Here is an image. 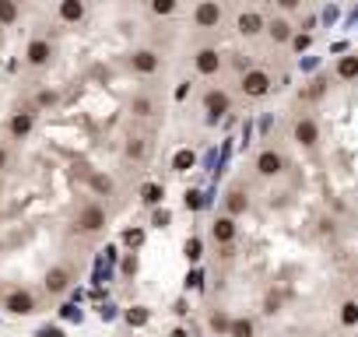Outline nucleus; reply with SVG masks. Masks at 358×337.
Instances as JSON below:
<instances>
[{"instance_id":"obj_1","label":"nucleus","mask_w":358,"mask_h":337,"mask_svg":"<svg viewBox=\"0 0 358 337\" xmlns=\"http://www.w3.org/2000/svg\"><path fill=\"white\" fill-rule=\"evenodd\" d=\"M106 222H109L106 204L88 201V204H81L78 215H74V232H81V236H99V232L106 229Z\"/></svg>"},{"instance_id":"obj_2","label":"nucleus","mask_w":358,"mask_h":337,"mask_svg":"<svg viewBox=\"0 0 358 337\" xmlns=\"http://www.w3.org/2000/svg\"><path fill=\"white\" fill-rule=\"evenodd\" d=\"M271 88H274V78H271L264 67H250V71H243V78H239V92H243L246 99H264V95H271Z\"/></svg>"},{"instance_id":"obj_3","label":"nucleus","mask_w":358,"mask_h":337,"mask_svg":"<svg viewBox=\"0 0 358 337\" xmlns=\"http://www.w3.org/2000/svg\"><path fill=\"white\" fill-rule=\"evenodd\" d=\"M253 168H257L260 180H278L285 168H288V162H285V155L278 148H260L257 158H253Z\"/></svg>"},{"instance_id":"obj_4","label":"nucleus","mask_w":358,"mask_h":337,"mask_svg":"<svg viewBox=\"0 0 358 337\" xmlns=\"http://www.w3.org/2000/svg\"><path fill=\"white\" fill-rule=\"evenodd\" d=\"M0 306H4V313H11V316H32V313L39 309V299H36V292H29V288H11Z\"/></svg>"},{"instance_id":"obj_5","label":"nucleus","mask_w":358,"mask_h":337,"mask_svg":"<svg viewBox=\"0 0 358 337\" xmlns=\"http://www.w3.org/2000/svg\"><path fill=\"white\" fill-rule=\"evenodd\" d=\"M201 106H204L208 120H211V123H218V120H225V116L232 113V95H229L225 88H208Z\"/></svg>"},{"instance_id":"obj_6","label":"nucleus","mask_w":358,"mask_h":337,"mask_svg":"<svg viewBox=\"0 0 358 337\" xmlns=\"http://www.w3.org/2000/svg\"><path fill=\"white\" fill-rule=\"evenodd\" d=\"M292 141L299 148H316L320 144V123H316V116H299L295 127H292Z\"/></svg>"},{"instance_id":"obj_7","label":"nucleus","mask_w":358,"mask_h":337,"mask_svg":"<svg viewBox=\"0 0 358 337\" xmlns=\"http://www.w3.org/2000/svg\"><path fill=\"white\" fill-rule=\"evenodd\" d=\"M71 285H74V271H71L67 264H57V267H50V271H46V278H43V288H46V295H64Z\"/></svg>"},{"instance_id":"obj_8","label":"nucleus","mask_w":358,"mask_h":337,"mask_svg":"<svg viewBox=\"0 0 358 337\" xmlns=\"http://www.w3.org/2000/svg\"><path fill=\"white\" fill-rule=\"evenodd\" d=\"M222 18H225V11H222L218 0H201V4L194 8V25L197 29H218Z\"/></svg>"},{"instance_id":"obj_9","label":"nucleus","mask_w":358,"mask_h":337,"mask_svg":"<svg viewBox=\"0 0 358 337\" xmlns=\"http://www.w3.org/2000/svg\"><path fill=\"white\" fill-rule=\"evenodd\" d=\"M158 67H162V57L155 53V50H134L130 53V71L134 74H141V78H151V74H158Z\"/></svg>"},{"instance_id":"obj_10","label":"nucleus","mask_w":358,"mask_h":337,"mask_svg":"<svg viewBox=\"0 0 358 337\" xmlns=\"http://www.w3.org/2000/svg\"><path fill=\"white\" fill-rule=\"evenodd\" d=\"M211 239H215L218 246H232V243L239 239V218L218 215V218L211 222Z\"/></svg>"},{"instance_id":"obj_11","label":"nucleus","mask_w":358,"mask_h":337,"mask_svg":"<svg viewBox=\"0 0 358 337\" xmlns=\"http://www.w3.org/2000/svg\"><path fill=\"white\" fill-rule=\"evenodd\" d=\"M236 32H239L243 39H257V36L267 32V18H264L260 11H243V15L236 18Z\"/></svg>"},{"instance_id":"obj_12","label":"nucleus","mask_w":358,"mask_h":337,"mask_svg":"<svg viewBox=\"0 0 358 337\" xmlns=\"http://www.w3.org/2000/svg\"><path fill=\"white\" fill-rule=\"evenodd\" d=\"M50 60H53V43L50 39H32L29 46H25V64L29 67H50Z\"/></svg>"},{"instance_id":"obj_13","label":"nucleus","mask_w":358,"mask_h":337,"mask_svg":"<svg viewBox=\"0 0 358 337\" xmlns=\"http://www.w3.org/2000/svg\"><path fill=\"white\" fill-rule=\"evenodd\" d=\"M222 215H229V218H243L246 211H250V194L243 190V187H229L225 190V201H222Z\"/></svg>"},{"instance_id":"obj_14","label":"nucleus","mask_w":358,"mask_h":337,"mask_svg":"<svg viewBox=\"0 0 358 337\" xmlns=\"http://www.w3.org/2000/svg\"><path fill=\"white\" fill-rule=\"evenodd\" d=\"M194 71H197V74H204V78H215V74L222 71V53H218V50H211V46L197 50V53H194Z\"/></svg>"},{"instance_id":"obj_15","label":"nucleus","mask_w":358,"mask_h":337,"mask_svg":"<svg viewBox=\"0 0 358 337\" xmlns=\"http://www.w3.org/2000/svg\"><path fill=\"white\" fill-rule=\"evenodd\" d=\"M32 130H36V109H22V113H15V116L8 120V134L18 137V141L29 137Z\"/></svg>"},{"instance_id":"obj_16","label":"nucleus","mask_w":358,"mask_h":337,"mask_svg":"<svg viewBox=\"0 0 358 337\" xmlns=\"http://www.w3.org/2000/svg\"><path fill=\"white\" fill-rule=\"evenodd\" d=\"M57 18L64 25H81L85 22V0H60V4H57Z\"/></svg>"},{"instance_id":"obj_17","label":"nucleus","mask_w":358,"mask_h":337,"mask_svg":"<svg viewBox=\"0 0 358 337\" xmlns=\"http://www.w3.org/2000/svg\"><path fill=\"white\" fill-rule=\"evenodd\" d=\"M123 155H127L130 162H148V155H151V141H148L144 134H130L127 144H123Z\"/></svg>"},{"instance_id":"obj_18","label":"nucleus","mask_w":358,"mask_h":337,"mask_svg":"<svg viewBox=\"0 0 358 337\" xmlns=\"http://www.w3.org/2000/svg\"><path fill=\"white\" fill-rule=\"evenodd\" d=\"M267 36H271V43L285 46V43H292L295 29H292V22H288V18H274V22H267Z\"/></svg>"},{"instance_id":"obj_19","label":"nucleus","mask_w":358,"mask_h":337,"mask_svg":"<svg viewBox=\"0 0 358 337\" xmlns=\"http://www.w3.org/2000/svg\"><path fill=\"white\" fill-rule=\"evenodd\" d=\"M225 337H257V320L253 316H232Z\"/></svg>"},{"instance_id":"obj_20","label":"nucleus","mask_w":358,"mask_h":337,"mask_svg":"<svg viewBox=\"0 0 358 337\" xmlns=\"http://www.w3.org/2000/svg\"><path fill=\"white\" fill-rule=\"evenodd\" d=\"M130 113H134L137 120L155 116V99H151V95H134V99H130Z\"/></svg>"},{"instance_id":"obj_21","label":"nucleus","mask_w":358,"mask_h":337,"mask_svg":"<svg viewBox=\"0 0 358 337\" xmlns=\"http://www.w3.org/2000/svg\"><path fill=\"white\" fill-rule=\"evenodd\" d=\"M334 74L341 81H358V57H341L337 67H334Z\"/></svg>"},{"instance_id":"obj_22","label":"nucleus","mask_w":358,"mask_h":337,"mask_svg":"<svg viewBox=\"0 0 358 337\" xmlns=\"http://www.w3.org/2000/svg\"><path fill=\"white\" fill-rule=\"evenodd\" d=\"M148 11L155 18H172L179 11V0H148Z\"/></svg>"},{"instance_id":"obj_23","label":"nucleus","mask_w":358,"mask_h":337,"mask_svg":"<svg viewBox=\"0 0 358 337\" xmlns=\"http://www.w3.org/2000/svg\"><path fill=\"white\" fill-rule=\"evenodd\" d=\"M88 187H92L95 197H109V194H113V180H109L106 173H92V176H88Z\"/></svg>"},{"instance_id":"obj_24","label":"nucleus","mask_w":358,"mask_h":337,"mask_svg":"<svg viewBox=\"0 0 358 337\" xmlns=\"http://www.w3.org/2000/svg\"><path fill=\"white\" fill-rule=\"evenodd\" d=\"M18 15H22L18 0H0V25H15Z\"/></svg>"},{"instance_id":"obj_25","label":"nucleus","mask_w":358,"mask_h":337,"mask_svg":"<svg viewBox=\"0 0 358 337\" xmlns=\"http://www.w3.org/2000/svg\"><path fill=\"white\" fill-rule=\"evenodd\" d=\"M162 197H165V190H162V183H144V187H141V201H144L148 208H155V204H162Z\"/></svg>"},{"instance_id":"obj_26","label":"nucleus","mask_w":358,"mask_h":337,"mask_svg":"<svg viewBox=\"0 0 358 337\" xmlns=\"http://www.w3.org/2000/svg\"><path fill=\"white\" fill-rule=\"evenodd\" d=\"M337 320H341V327H355V323H358V302H355V299L341 302V313H337Z\"/></svg>"},{"instance_id":"obj_27","label":"nucleus","mask_w":358,"mask_h":337,"mask_svg":"<svg viewBox=\"0 0 358 337\" xmlns=\"http://www.w3.org/2000/svg\"><path fill=\"white\" fill-rule=\"evenodd\" d=\"M208 323H211V330H215L218 337H225V334H229V323H232V316H229V313H222V309H215Z\"/></svg>"},{"instance_id":"obj_28","label":"nucleus","mask_w":358,"mask_h":337,"mask_svg":"<svg viewBox=\"0 0 358 337\" xmlns=\"http://www.w3.org/2000/svg\"><path fill=\"white\" fill-rule=\"evenodd\" d=\"M148 320H151V313H148L144 306H130V309H127V323H130V327H144Z\"/></svg>"},{"instance_id":"obj_29","label":"nucleus","mask_w":358,"mask_h":337,"mask_svg":"<svg viewBox=\"0 0 358 337\" xmlns=\"http://www.w3.org/2000/svg\"><path fill=\"white\" fill-rule=\"evenodd\" d=\"M327 85H330L327 78H313L309 88H306V99H323V95H327Z\"/></svg>"},{"instance_id":"obj_30","label":"nucleus","mask_w":358,"mask_h":337,"mask_svg":"<svg viewBox=\"0 0 358 337\" xmlns=\"http://www.w3.org/2000/svg\"><path fill=\"white\" fill-rule=\"evenodd\" d=\"M197 158H194V151H179L176 158H172V168H176V173H187V168L194 165Z\"/></svg>"},{"instance_id":"obj_31","label":"nucleus","mask_w":358,"mask_h":337,"mask_svg":"<svg viewBox=\"0 0 358 337\" xmlns=\"http://www.w3.org/2000/svg\"><path fill=\"white\" fill-rule=\"evenodd\" d=\"M274 8L285 11V15H295V11L302 8V0H274Z\"/></svg>"},{"instance_id":"obj_32","label":"nucleus","mask_w":358,"mask_h":337,"mask_svg":"<svg viewBox=\"0 0 358 337\" xmlns=\"http://www.w3.org/2000/svg\"><path fill=\"white\" fill-rule=\"evenodd\" d=\"M187 208H190V211H201V208H204V197H201V190H190V194H187Z\"/></svg>"},{"instance_id":"obj_33","label":"nucleus","mask_w":358,"mask_h":337,"mask_svg":"<svg viewBox=\"0 0 358 337\" xmlns=\"http://www.w3.org/2000/svg\"><path fill=\"white\" fill-rule=\"evenodd\" d=\"M201 250H204L201 239H187V257H190V260H201Z\"/></svg>"},{"instance_id":"obj_34","label":"nucleus","mask_w":358,"mask_h":337,"mask_svg":"<svg viewBox=\"0 0 358 337\" xmlns=\"http://www.w3.org/2000/svg\"><path fill=\"white\" fill-rule=\"evenodd\" d=\"M292 46L302 53V50H309V36H292Z\"/></svg>"},{"instance_id":"obj_35","label":"nucleus","mask_w":358,"mask_h":337,"mask_svg":"<svg viewBox=\"0 0 358 337\" xmlns=\"http://www.w3.org/2000/svg\"><path fill=\"white\" fill-rule=\"evenodd\" d=\"M36 102H39V106H53V102H57V92H39Z\"/></svg>"},{"instance_id":"obj_36","label":"nucleus","mask_w":358,"mask_h":337,"mask_svg":"<svg viewBox=\"0 0 358 337\" xmlns=\"http://www.w3.org/2000/svg\"><path fill=\"white\" fill-rule=\"evenodd\" d=\"M232 64H236V67H243V71H250V60H246V53H232Z\"/></svg>"},{"instance_id":"obj_37","label":"nucleus","mask_w":358,"mask_h":337,"mask_svg":"<svg viewBox=\"0 0 358 337\" xmlns=\"http://www.w3.org/2000/svg\"><path fill=\"white\" fill-rule=\"evenodd\" d=\"M218 257H222V260H232V257H236V243H232V246H218Z\"/></svg>"},{"instance_id":"obj_38","label":"nucleus","mask_w":358,"mask_h":337,"mask_svg":"<svg viewBox=\"0 0 358 337\" xmlns=\"http://www.w3.org/2000/svg\"><path fill=\"white\" fill-rule=\"evenodd\" d=\"M8 162H11V155H8V148H4V144H0V173L8 168Z\"/></svg>"},{"instance_id":"obj_39","label":"nucleus","mask_w":358,"mask_h":337,"mask_svg":"<svg viewBox=\"0 0 358 337\" xmlns=\"http://www.w3.org/2000/svg\"><path fill=\"white\" fill-rule=\"evenodd\" d=\"M155 225H158V229L169 225V211H158V215H155Z\"/></svg>"},{"instance_id":"obj_40","label":"nucleus","mask_w":358,"mask_h":337,"mask_svg":"<svg viewBox=\"0 0 358 337\" xmlns=\"http://www.w3.org/2000/svg\"><path fill=\"white\" fill-rule=\"evenodd\" d=\"M169 337H190V334H187V330H183V327H176V330H172V334H169Z\"/></svg>"},{"instance_id":"obj_41","label":"nucleus","mask_w":358,"mask_h":337,"mask_svg":"<svg viewBox=\"0 0 358 337\" xmlns=\"http://www.w3.org/2000/svg\"><path fill=\"white\" fill-rule=\"evenodd\" d=\"M85 4H88V0H85Z\"/></svg>"}]
</instances>
